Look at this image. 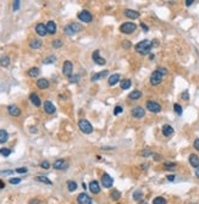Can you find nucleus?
<instances>
[{
  "label": "nucleus",
  "instance_id": "nucleus-1",
  "mask_svg": "<svg viewBox=\"0 0 199 204\" xmlns=\"http://www.w3.org/2000/svg\"><path fill=\"white\" fill-rule=\"evenodd\" d=\"M153 48V44L150 40H148V39H144V40H141L136 47V52L139 54V55H148L149 53H150V50Z\"/></svg>",
  "mask_w": 199,
  "mask_h": 204
},
{
  "label": "nucleus",
  "instance_id": "nucleus-2",
  "mask_svg": "<svg viewBox=\"0 0 199 204\" xmlns=\"http://www.w3.org/2000/svg\"><path fill=\"white\" fill-rule=\"evenodd\" d=\"M78 127H79V130H81L83 133H86V135H91L92 132H93V126H92V124L89 122L88 120H86V119H81L78 121Z\"/></svg>",
  "mask_w": 199,
  "mask_h": 204
},
{
  "label": "nucleus",
  "instance_id": "nucleus-3",
  "mask_svg": "<svg viewBox=\"0 0 199 204\" xmlns=\"http://www.w3.org/2000/svg\"><path fill=\"white\" fill-rule=\"evenodd\" d=\"M137 28V25L133 23V22H123L121 26H120V32L123 33V34H132Z\"/></svg>",
  "mask_w": 199,
  "mask_h": 204
},
{
  "label": "nucleus",
  "instance_id": "nucleus-4",
  "mask_svg": "<svg viewBox=\"0 0 199 204\" xmlns=\"http://www.w3.org/2000/svg\"><path fill=\"white\" fill-rule=\"evenodd\" d=\"M145 106H147L148 111H150L153 114H159L161 111V105L155 100H147Z\"/></svg>",
  "mask_w": 199,
  "mask_h": 204
},
{
  "label": "nucleus",
  "instance_id": "nucleus-5",
  "mask_svg": "<svg viewBox=\"0 0 199 204\" xmlns=\"http://www.w3.org/2000/svg\"><path fill=\"white\" fill-rule=\"evenodd\" d=\"M62 74L66 77H70V76L73 75V64H72V61L66 60L64 63V65H62Z\"/></svg>",
  "mask_w": 199,
  "mask_h": 204
},
{
  "label": "nucleus",
  "instance_id": "nucleus-6",
  "mask_svg": "<svg viewBox=\"0 0 199 204\" xmlns=\"http://www.w3.org/2000/svg\"><path fill=\"white\" fill-rule=\"evenodd\" d=\"M163 75L160 74V72H159V71L158 70H155L154 71V72L150 75V85L152 86H159V85H160L161 82H163Z\"/></svg>",
  "mask_w": 199,
  "mask_h": 204
},
{
  "label": "nucleus",
  "instance_id": "nucleus-7",
  "mask_svg": "<svg viewBox=\"0 0 199 204\" xmlns=\"http://www.w3.org/2000/svg\"><path fill=\"white\" fill-rule=\"evenodd\" d=\"M78 20L84 22V23H89V22L93 21V15L89 12L88 10H83V11H81L78 14Z\"/></svg>",
  "mask_w": 199,
  "mask_h": 204
},
{
  "label": "nucleus",
  "instance_id": "nucleus-8",
  "mask_svg": "<svg viewBox=\"0 0 199 204\" xmlns=\"http://www.w3.org/2000/svg\"><path fill=\"white\" fill-rule=\"evenodd\" d=\"M102 185L104 188H111L114 185V179L105 172V174H103V176H102Z\"/></svg>",
  "mask_w": 199,
  "mask_h": 204
},
{
  "label": "nucleus",
  "instance_id": "nucleus-9",
  "mask_svg": "<svg viewBox=\"0 0 199 204\" xmlns=\"http://www.w3.org/2000/svg\"><path fill=\"white\" fill-rule=\"evenodd\" d=\"M131 115H132L134 119H142V117H144V115H145V110H144L142 106L137 105V106L132 108Z\"/></svg>",
  "mask_w": 199,
  "mask_h": 204
},
{
  "label": "nucleus",
  "instance_id": "nucleus-10",
  "mask_svg": "<svg viewBox=\"0 0 199 204\" xmlns=\"http://www.w3.org/2000/svg\"><path fill=\"white\" fill-rule=\"evenodd\" d=\"M77 203L78 204H92L93 200H92L91 196H88L86 192H82L77 196Z\"/></svg>",
  "mask_w": 199,
  "mask_h": 204
},
{
  "label": "nucleus",
  "instance_id": "nucleus-11",
  "mask_svg": "<svg viewBox=\"0 0 199 204\" xmlns=\"http://www.w3.org/2000/svg\"><path fill=\"white\" fill-rule=\"evenodd\" d=\"M92 59H93V61H94V63H95L97 65L103 66V65H105V64H106V60H105L104 58H102V56H100V52H99L98 49L93 52V54H92Z\"/></svg>",
  "mask_w": 199,
  "mask_h": 204
},
{
  "label": "nucleus",
  "instance_id": "nucleus-12",
  "mask_svg": "<svg viewBox=\"0 0 199 204\" xmlns=\"http://www.w3.org/2000/svg\"><path fill=\"white\" fill-rule=\"evenodd\" d=\"M88 189L91 191L93 195H99L100 193V185H99V182L98 181H95V180H93V181H91L89 182V185H88Z\"/></svg>",
  "mask_w": 199,
  "mask_h": 204
},
{
  "label": "nucleus",
  "instance_id": "nucleus-13",
  "mask_svg": "<svg viewBox=\"0 0 199 204\" xmlns=\"http://www.w3.org/2000/svg\"><path fill=\"white\" fill-rule=\"evenodd\" d=\"M7 113H9V115L10 116H12V117H18L20 115H21V109H20L17 105H9L7 106Z\"/></svg>",
  "mask_w": 199,
  "mask_h": 204
},
{
  "label": "nucleus",
  "instance_id": "nucleus-14",
  "mask_svg": "<svg viewBox=\"0 0 199 204\" xmlns=\"http://www.w3.org/2000/svg\"><path fill=\"white\" fill-rule=\"evenodd\" d=\"M53 168L55 170H65V169L68 168V164H67V161L65 159H57L53 164Z\"/></svg>",
  "mask_w": 199,
  "mask_h": 204
},
{
  "label": "nucleus",
  "instance_id": "nucleus-15",
  "mask_svg": "<svg viewBox=\"0 0 199 204\" xmlns=\"http://www.w3.org/2000/svg\"><path fill=\"white\" fill-rule=\"evenodd\" d=\"M123 15L127 17V18H131V20H136L139 17V14L138 11H136V10H132V9H125L123 10Z\"/></svg>",
  "mask_w": 199,
  "mask_h": 204
},
{
  "label": "nucleus",
  "instance_id": "nucleus-16",
  "mask_svg": "<svg viewBox=\"0 0 199 204\" xmlns=\"http://www.w3.org/2000/svg\"><path fill=\"white\" fill-rule=\"evenodd\" d=\"M44 111H45L46 114L52 115V114H54L55 111H56V108H55V105L52 103L50 100H45L44 101Z\"/></svg>",
  "mask_w": 199,
  "mask_h": 204
},
{
  "label": "nucleus",
  "instance_id": "nucleus-17",
  "mask_svg": "<svg viewBox=\"0 0 199 204\" xmlns=\"http://www.w3.org/2000/svg\"><path fill=\"white\" fill-rule=\"evenodd\" d=\"M36 33H37L39 37H44V36H46V34H48V32H46V27H45V25H44V23H38V25L36 26Z\"/></svg>",
  "mask_w": 199,
  "mask_h": 204
},
{
  "label": "nucleus",
  "instance_id": "nucleus-18",
  "mask_svg": "<svg viewBox=\"0 0 199 204\" xmlns=\"http://www.w3.org/2000/svg\"><path fill=\"white\" fill-rule=\"evenodd\" d=\"M45 27H46V32L48 34H55L56 33V23L54 21H48L45 23Z\"/></svg>",
  "mask_w": 199,
  "mask_h": 204
},
{
  "label": "nucleus",
  "instance_id": "nucleus-19",
  "mask_svg": "<svg viewBox=\"0 0 199 204\" xmlns=\"http://www.w3.org/2000/svg\"><path fill=\"white\" fill-rule=\"evenodd\" d=\"M118 82H121V81H120V75H118V74L111 75L110 77H109V79H107V83H109V86H110V87L116 86Z\"/></svg>",
  "mask_w": 199,
  "mask_h": 204
},
{
  "label": "nucleus",
  "instance_id": "nucleus-20",
  "mask_svg": "<svg viewBox=\"0 0 199 204\" xmlns=\"http://www.w3.org/2000/svg\"><path fill=\"white\" fill-rule=\"evenodd\" d=\"M36 85L39 89H46V88H49V85L50 83H49V81L46 78H39L36 82Z\"/></svg>",
  "mask_w": 199,
  "mask_h": 204
},
{
  "label": "nucleus",
  "instance_id": "nucleus-21",
  "mask_svg": "<svg viewBox=\"0 0 199 204\" xmlns=\"http://www.w3.org/2000/svg\"><path fill=\"white\" fill-rule=\"evenodd\" d=\"M188 161H190L191 166H193L194 169L199 168V157L195 155V154H191L190 157H188Z\"/></svg>",
  "mask_w": 199,
  "mask_h": 204
},
{
  "label": "nucleus",
  "instance_id": "nucleus-22",
  "mask_svg": "<svg viewBox=\"0 0 199 204\" xmlns=\"http://www.w3.org/2000/svg\"><path fill=\"white\" fill-rule=\"evenodd\" d=\"M29 100H31L32 104L36 105V106H41V105H42L41 98H39V95L36 94V93H31V94H29Z\"/></svg>",
  "mask_w": 199,
  "mask_h": 204
},
{
  "label": "nucleus",
  "instance_id": "nucleus-23",
  "mask_svg": "<svg viewBox=\"0 0 199 204\" xmlns=\"http://www.w3.org/2000/svg\"><path fill=\"white\" fill-rule=\"evenodd\" d=\"M161 132H163V135L165 137H170L172 133H174V127L170 126V125H164L161 127Z\"/></svg>",
  "mask_w": 199,
  "mask_h": 204
},
{
  "label": "nucleus",
  "instance_id": "nucleus-24",
  "mask_svg": "<svg viewBox=\"0 0 199 204\" xmlns=\"http://www.w3.org/2000/svg\"><path fill=\"white\" fill-rule=\"evenodd\" d=\"M107 74H109V71H107V70L100 71V72H99V74H95V75H93V76H92V78H91V81H92V82H95V81H98V79H102V78L106 77V76H107Z\"/></svg>",
  "mask_w": 199,
  "mask_h": 204
},
{
  "label": "nucleus",
  "instance_id": "nucleus-25",
  "mask_svg": "<svg viewBox=\"0 0 199 204\" xmlns=\"http://www.w3.org/2000/svg\"><path fill=\"white\" fill-rule=\"evenodd\" d=\"M110 198L114 200V202H118L121 199V192L118 191V189H111V192H110Z\"/></svg>",
  "mask_w": 199,
  "mask_h": 204
},
{
  "label": "nucleus",
  "instance_id": "nucleus-26",
  "mask_svg": "<svg viewBox=\"0 0 199 204\" xmlns=\"http://www.w3.org/2000/svg\"><path fill=\"white\" fill-rule=\"evenodd\" d=\"M141 97H142V92L139 89H134L133 92H131V93L128 94V99H131V100H137Z\"/></svg>",
  "mask_w": 199,
  "mask_h": 204
},
{
  "label": "nucleus",
  "instance_id": "nucleus-27",
  "mask_svg": "<svg viewBox=\"0 0 199 204\" xmlns=\"http://www.w3.org/2000/svg\"><path fill=\"white\" fill-rule=\"evenodd\" d=\"M68 26H70V28H71V31L73 32V34H75V33H78V32H81V31L83 29L82 25H79V23H76V22H72V23H70Z\"/></svg>",
  "mask_w": 199,
  "mask_h": 204
},
{
  "label": "nucleus",
  "instance_id": "nucleus-28",
  "mask_svg": "<svg viewBox=\"0 0 199 204\" xmlns=\"http://www.w3.org/2000/svg\"><path fill=\"white\" fill-rule=\"evenodd\" d=\"M43 45V43H42V40L41 39H32L31 42H29V47H31L32 49H39Z\"/></svg>",
  "mask_w": 199,
  "mask_h": 204
},
{
  "label": "nucleus",
  "instance_id": "nucleus-29",
  "mask_svg": "<svg viewBox=\"0 0 199 204\" xmlns=\"http://www.w3.org/2000/svg\"><path fill=\"white\" fill-rule=\"evenodd\" d=\"M132 198H133V200H136V202H141V200L143 199V192H142L141 189H136V191L133 192V195H132Z\"/></svg>",
  "mask_w": 199,
  "mask_h": 204
},
{
  "label": "nucleus",
  "instance_id": "nucleus-30",
  "mask_svg": "<svg viewBox=\"0 0 199 204\" xmlns=\"http://www.w3.org/2000/svg\"><path fill=\"white\" fill-rule=\"evenodd\" d=\"M131 85H132V81L130 78H126V79H123V81H121V82H120L121 89H130Z\"/></svg>",
  "mask_w": 199,
  "mask_h": 204
},
{
  "label": "nucleus",
  "instance_id": "nucleus-31",
  "mask_svg": "<svg viewBox=\"0 0 199 204\" xmlns=\"http://www.w3.org/2000/svg\"><path fill=\"white\" fill-rule=\"evenodd\" d=\"M9 141V133L5 130H0V143H6Z\"/></svg>",
  "mask_w": 199,
  "mask_h": 204
},
{
  "label": "nucleus",
  "instance_id": "nucleus-32",
  "mask_svg": "<svg viewBox=\"0 0 199 204\" xmlns=\"http://www.w3.org/2000/svg\"><path fill=\"white\" fill-rule=\"evenodd\" d=\"M10 65V58L7 55H3L0 56V66L3 67H7Z\"/></svg>",
  "mask_w": 199,
  "mask_h": 204
},
{
  "label": "nucleus",
  "instance_id": "nucleus-33",
  "mask_svg": "<svg viewBox=\"0 0 199 204\" xmlns=\"http://www.w3.org/2000/svg\"><path fill=\"white\" fill-rule=\"evenodd\" d=\"M27 75H28L29 77H32V78L37 77V76L39 75V68H38V67H31V68L27 71Z\"/></svg>",
  "mask_w": 199,
  "mask_h": 204
},
{
  "label": "nucleus",
  "instance_id": "nucleus-34",
  "mask_svg": "<svg viewBox=\"0 0 199 204\" xmlns=\"http://www.w3.org/2000/svg\"><path fill=\"white\" fill-rule=\"evenodd\" d=\"M36 180L37 181H39V182H43V183H46V185H52V181L49 180L46 176H43V175H38V176H36Z\"/></svg>",
  "mask_w": 199,
  "mask_h": 204
},
{
  "label": "nucleus",
  "instance_id": "nucleus-35",
  "mask_svg": "<svg viewBox=\"0 0 199 204\" xmlns=\"http://www.w3.org/2000/svg\"><path fill=\"white\" fill-rule=\"evenodd\" d=\"M67 189L70 192H73L77 189V183L75 181H67Z\"/></svg>",
  "mask_w": 199,
  "mask_h": 204
},
{
  "label": "nucleus",
  "instance_id": "nucleus-36",
  "mask_svg": "<svg viewBox=\"0 0 199 204\" xmlns=\"http://www.w3.org/2000/svg\"><path fill=\"white\" fill-rule=\"evenodd\" d=\"M55 61H56V56H55V55H50V56H48V58H45V59L43 60V64L49 65V64L55 63Z\"/></svg>",
  "mask_w": 199,
  "mask_h": 204
},
{
  "label": "nucleus",
  "instance_id": "nucleus-37",
  "mask_svg": "<svg viewBox=\"0 0 199 204\" xmlns=\"http://www.w3.org/2000/svg\"><path fill=\"white\" fill-rule=\"evenodd\" d=\"M153 204H167V202L164 197H155L153 199Z\"/></svg>",
  "mask_w": 199,
  "mask_h": 204
},
{
  "label": "nucleus",
  "instance_id": "nucleus-38",
  "mask_svg": "<svg viewBox=\"0 0 199 204\" xmlns=\"http://www.w3.org/2000/svg\"><path fill=\"white\" fill-rule=\"evenodd\" d=\"M52 45H53V48H55V49L61 48V47H62V40H61V39H55V40H53V42H52Z\"/></svg>",
  "mask_w": 199,
  "mask_h": 204
},
{
  "label": "nucleus",
  "instance_id": "nucleus-39",
  "mask_svg": "<svg viewBox=\"0 0 199 204\" xmlns=\"http://www.w3.org/2000/svg\"><path fill=\"white\" fill-rule=\"evenodd\" d=\"M174 110H175V113H176L177 115H182V111H183V109H182V106H181L180 104L175 103V104H174Z\"/></svg>",
  "mask_w": 199,
  "mask_h": 204
},
{
  "label": "nucleus",
  "instance_id": "nucleus-40",
  "mask_svg": "<svg viewBox=\"0 0 199 204\" xmlns=\"http://www.w3.org/2000/svg\"><path fill=\"white\" fill-rule=\"evenodd\" d=\"M11 149H9V148H1L0 149V154L4 155V157H9L10 154H11Z\"/></svg>",
  "mask_w": 199,
  "mask_h": 204
},
{
  "label": "nucleus",
  "instance_id": "nucleus-41",
  "mask_svg": "<svg viewBox=\"0 0 199 204\" xmlns=\"http://www.w3.org/2000/svg\"><path fill=\"white\" fill-rule=\"evenodd\" d=\"M141 154H142L143 158H149V157H153L154 153H153L152 150H149V149H144V150L141 153Z\"/></svg>",
  "mask_w": 199,
  "mask_h": 204
},
{
  "label": "nucleus",
  "instance_id": "nucleus-42",
  "mask_svg": "<svg viewBox=\"0 0 199 204\" xmlns=\"http://www.w3.org/2000/svg\"><path fill=\"white\" fill-rule=\"evenodd\" d=\"M79 78H81V77H79V75H72V76L68 77V81L71 83H77L78 81H79Z\"/></svg>",
  "mask_w": 199,
  "mask_h": 204
},
{
  "label": "nucleus",
  "instance_id": "nucleus-43",
  "mask_svg": "<svg viewBox=\"0 0 199 204\" xmlns=\"http://www.w3.org/2000/svg\"><path fill=\"white\" fill-rule=\"evenodd\" d=\"M176 166H177V165L175 164V162H166V164L164 165V168H165L166 170H171V171H172L174 169H176Z\"/></svg>",
  "mask_w": 199,
  "mask_h": 204
},
{
  "label": "nucleus",
  "instance_id": "nucleus-44",
  "mask_svg": "<svg viewBox=\"0 0 199 204\" xmlns=\"http://www.w3.org/2000/svg\"><path fill=\"white\" fill-rule=\"evenodd\" d=\"M9 182L11 183V185H18V183L21 182V179H20V177H11L9 180Z\"/></svg>",
  "mask_w": 199,
  "mask_h": 204
},
{
  "label": "nucleus",
  "instance_id": "nucleus-45",
  "mask_svg": "<svg viewBox=\"0 0 199 204\" xmlns=\"http://www.w3.org/2000/svg\"><path fill=\"white\" fill-rule=\"evenodd\" d=\"M41 168L42 169H49V168H50V162H49L48 160H43L42 162H41Z\"/></svg>",
  "mask_w": 199,
  "mask_h": 204
},
{
  "label": "nucleus",
  "instance_id": "nucleus-46",
  "mask_svg": "<svg viewBox=\"0 0 199 204\" xmlns=\"http://www.w3.org/2000/svg\"><path fill=\"white\" fill-rule=\"evenodd\" d=\"M123 111V108L122 106H120V105H117V106H115V109H114V115H118V114H121Z\"/></svg>",
  "mask_w": 199,
  "mask_h": 204
},
{
  "label": "nucleus",
  "instance_id": "nucleus-47",
  "mask_svg": "<svg viewBox=\"0 0 199 204\" xmlns=\"http://www.w3.org/2000/svg\"><path fill=\"white\" fill-rule=\"evenodd\" d=\"M15 171L17 172V174H27L28 169L23 166V168H17V169H15Z\"/></svg>",
  "mask_w": 199,
  "mask_h": 204
},
{
  "label": "nucleus",
  "instance_id": "nucleus-48",
  "mask_svg": "<svg viewBox=\"0 0 199 204\" xmlns=\"http://www.w3.org/2000/svg\"><path fill=\"white\" fill-rule=\"evenodd\" d=\"M131 47H132V44H131L130 40H123L122 42V48L123 49H130Z\"/></svg>",
  "mask_w": 199,
  "mask_h": 204
},
{
  "label": "nucleus",
  "instance_id": "nucleus-49",
  "mask_svg": "<svg viewBox=\"0 0 199 204\" xmlns=\"http://www.w3.org/2000/svg\"><path fill=\"white\" fill-rule=\"evenodd\" d=\"M20 4H21V1H20V0H16V1L12 3V10H14V11H16V10L20 9Z\"/></svg>",
  "mask_w": 199,
  "mask_h": 204
},
{
  "label": "nucleus",
  "instance_id": "nucleus-50",
  "mask_svg": "<svg viewBox=\"0 0 199 204\" xmlns=\"http://www.w3.org/2000/svg\"><path fill=\"white\" fill-rule=\"evenodd\" d=\"M28 204H42V202L39 200L38 198H32L31 200L28 202Z\"/></svg>",
  "mask_w": 199,
  "mask_h": 204
},
{
  "label": "nucleus",
  "instance_id": "nucleus-51",
  "mask_svg": "<svg viewBox=\"0 0 199 204\" xmlns=\"http://www.w3.org/2000/svg\"><path fill=\"white\" fill-rule=\"evenodd\" d=\"M181 98H182L183 100H188V99H190V94H188V92H187V90H184L183 93L181 94Z\"/></svg>",
  "mask_w": 199,
  "mask_h": 204
},
{
  "label": "nucleus",
  "instance_id": "nucleus-52",
  "mask_svg": "<svg viewBox=\"0 0 199 204\" xmlns=\"http://www.w3.org/2000/svg\"><path fill=\"white\" fill-rule=\"evenodd\" d=\"M156 70H158V71H159V72H160V74H161L163 76H165V75L167 74V70H166L165 67H158Z\"/></svg>",
  "mask_w": 199,
  "mask_h": 204
},
{
  "label": "nucleus",
  "instance_id": "nucleus-53",
  "mask_svg": "<svg viewBox=\"0 0 199 204\" xmlns=\"http://www.w3.org/2000/svg\"><path fill=\"white\" fill-rule=\"evenodd\" d=\"M193 147H194V149H195V150H198V152H199V138H197V139L193 142Z\"/></svg>",
  "mask_w": 199,
  "mask_h": 204
},
{
  "label": "nucleus",
  "instance_id": "nucleus-54",
  "mask_svg": "<svg viewBox=\"0 0 199 204\" xmlns=\"http://www.w3.org/2000/svg\"><path fill=\"white\" fill-rule=\"evenodd\" d=\"M15 170H6V171H0V174L1 175H10V174H12Z\"/></svg>",
  "mask_w": 199,
  "mask_h": 204
},
{
  "label": "nucleus",
  "instance_id": "nucleus-55",
  "mask_svg": "<svg viewBox=\"0 0 199 204\" xmlns=\"http://www.w3.org/2000/svg\"><path fill=\"white\" fill-rule=\"evenodd\" d=\"M153 159H154L155 161H160V160H161V157L159 155V154H155V153H154V154H153Z\"/></svg>",
  "mask_w": 199,
  "mask_h": 204
},
{
  "label": "nucleus",
  "instance_id": "nucleus-56",
  "mask_svg": "<svg viewBox=\"0 0 199 204\" xmlns=\"http://www.w3.org/2000/svg\"><path fill=\"white\" fill-rule=\"evenodd\" d=\"M141 27H142V28H143V29L145 31V32H148V31H149V28H148V26H147L145 23H143V22L141 23Z\"/></svg>",
  "mask_w": 199,
  "mask_h": 204
},
{
  "label": "nucleus",
  "instance_id": "nucleus-57",
  "mask_svg": "<svg viewBox=\"0 0 199 204\" xmlns=\"http://www.w3.org/2000/svg\"><path fill=\"white\" fill-rule=\"evenodd\" d=\"M166 179H167L168 181H171V182H172V181L175 180V175H168V176H166Z\"/></svg>",
  "mask_w": 199,
  "mask_h": 204
},
{
  "label": "nucleus",
  "instance_id": "nucleus-58",
  "mask_svg": "<svg viewBox=\"0 0 199 204\" xmlns=\"http://www.w3.org/2000/svg\"><path fill=\"white\" fill-rule=\"evenodd\" d=\"M193 3H194L193 0H186V5H187V6H191Z\"/></svg>",
  "mask_w": 199,
  "mask_h": 204
},
{
  "label": "nucleus",
  "instance_id": "nucleus-59",
  "mask_svg": "<svg viewBox=\"0 0 199 204\" xmlns=\"http://www.w3.org/2000/svg\"><path fill=\"white\" fill-rule=\"evenodd\" d=\"M194 174H195V176H197V177L199 179V168H197V169H195V171H194Z\"/></svg>",
  "mask_w": 199,
  "mask_h": 204
},
{
  "label": "nucleus",
  "instance_id": "nucleus-60",
  "mask_svg": "<svg viewBox=\"0 0 199 204\" xmlns=\"http://www.w3.org/2000/svg\"><path fill=\"white\" fill-rule=\"evenodd\" d=\"M141 168H142V169H148V165H147V164H142Z\"/></svg>",
  "mask_w": 199,
  "mask_h": 204
},
{
  "label": "nucleus",
  "instance_id": "nucleus-61",
  "mask_svg": "<svg viewBox=\"0 0 199 204\" xmlns=\"http://www.w3.org/2000/svg\"><path fill=\"white\" fill-rule=\"evenodd\" d=\"M4 186H5V185H4V182H3V181H0V188H4Z\"/></svg>",
  "mask_w": 199,
  "mask_h": 204
},
{
  "label": "nucleus",
  "instance_id": "nucleus-62",
  "mask_svg": "<svg viewBox=\"0 0 199 204\" xmlns=\"http://www.w3.org/2000/svg\"><path fill=\"white\" fill-rule=\"evenodd\" d=\"M138 204H148V202H145V200H141V202H139Z\"/></svg>",
  "mask_w": 199,
  "mask_h": 204
},
{
  "label": "nucleus",
  "instance_id": "nucleus-63",
  "mask_svg": "<svg viewBox=\"0 0 199 204\" xmlns=\"http://www.w3.org/2000/svg\"><path fill=\"white\" fill-rule=\"evenodd\" d=\"M82 187H83V189H86V188H87V185H86V183H84V182L82 183Z\"/></svg>",
  "mask_w": 199,
  "mask_h": 204
}]
</instances>
